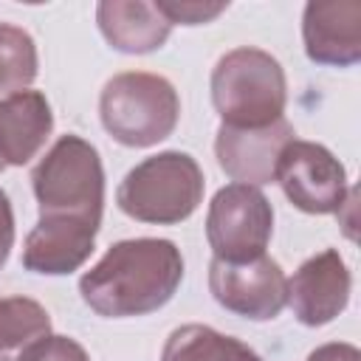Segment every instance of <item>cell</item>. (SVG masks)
<instances>
[{
	"instance_id": "obj_22",
	"label": "cell",
	"mask_w": 361,
	"mask_h": 361,
	"mask_svg": "<svg viewBox=\"0 0 361 361\" xmlns=\"http://www.w3.org/2000/svg\"><path fill=\"white\" fill-rule=\"evenodd\" d=\"M3 169H6V164H3V161H0V172H3Z\"/></svg>"
},
{
	"instance_id": "obj_18",
	"label": "cell",
	"mask_w": 361,
	"mask_h": 361,
	"mask_svg": "<svg viewBox=\"0 0 361 361\" xmlns=\"http://www.w3.org/2000/svg\"><path fill=\"white\" fill-rule=\"evenodd\" d=\"M161 8V14L169 20V25L180 23V25H200V23H212L217 14H223L228 8V3H172V0H158L155 3Z\"/></svg>"
},
{
	"instance_id": "obj_20",
	"label": "cell",
	"mask_w": 361,
	"mask_h": 361,
	"mask_svg": "<svg viewBox=\"0 0 361 361\" xmlns=\"http://www.w3.org/2000/svg\"><path fill=\"white\" fill-rule=\"evenodd\" d=\"M11 245H14V214H11L8 195L0 189V268L6 265Z\"/></svg>"
},
{
	"instance_id": "obj_7",
	"label": "cell",
	"mask_w": 361,
	"mask_h": 361,
	"mask_svg": "<svg viewBox=\"0 0 361 361\" xmlns=\"http://www.w3.org/2000/svg\"><path fill=\"white\" fill-rule=\"evenodd\" d=\"M274 180L282 186L285 197L307 214H333L347 197L341 161L316 141L293 138L276 161Z\"/></svg>"
},
{
	"instance_id": "obj_8",
	"label": "cell",
	"mask_w": 361,
	"mask_h": 361,
	"mask_svg": "<svg viewBox=\"0 0 361 361\" xmlns=\"http://www.w3.org/2000/svg\"><path fill=\"white\" fill-rule=\"evenodd\" d=\"M209 288L217 305L254 322L276 319L288 305V276L268 254L248 262L214 257L209 265Z\"/></svg>"
},
{
	"instance_id": "obj_16",
	"label": "cell",
	"mask_w": 361,
	"mask_h": 361,
	"mask_svg": "<svg viewBox=\"0 0 361 361\" xmlns=\"http://www.w3.org/2000/svg\"><path fill=\"white\" fill-rule=\"evenodd\" d=\"M161 361H262V358L240 338L223 336L206 324H183L169 333Z\"/></svg>"
},
{
	"instance_id": "obj_11",
	"label": "cell",
	"mask_w": 361,
	"mask_h": 361,
	"mask_svg": "<svg viewBox=\"0 0 361 361\" xmlns=\"http://www.w3.org/2000/svg\"><path fill=\"white\" fill-rule=\"evenodd\" d=\"M305 51L319 65H355L361 59V3L313 0L302 17Z\"/></svg>"
},
{
	"instance_id": "obj_4",
	"label": "cell",
	"mask_w": 361,
	"mask_h": 361,
	"mask_svg": "<svg viewBox=\"0 0 361 361\" xmlns=\"http://www.w3.org/2000/svg\"><path fill=\"white\" fill-rule=\"evenodd\" d=\"M104 130L124 147H152L172 135L180 99L169 79L147 71H127L107 79L99 99Z\"/></svg>"
},
{
	"instance_id": "obj_15",
	"label": "cell",
	"mask_w": 361,
	"mask_h": 361,
	"mask_svg": "<svg viewBox=\"0 0 361 361\" xmlns=\"http://www.w3.org/2000/svg\"><path fill=\"white\" fill-rule=\"evenodd\" d=\"M51 336L48 310L28 296L0 299V361H23Z\"/></svg>"
},
{
	"instance_id": "obj_17",
	"label": "cell",
	"mask_w": 361,
	"mask_h": 361,
	"mask_svg": "<svg viewBox=\"0 0 361 361\" xmlns=\"http://www.w3.org/2000/svg\"><path fill=\"white\" fill-rule=\"evenodd\" d=\"M37 76V45L28 31L0 23V102L28 90Z\"/></svg>"
},
{
	"instance_id": "obj_2",
	"label": "cell",
	"mask_w": 361,
	"mask_h": 361,
	"mask_svg": "<svg viewBox=\"0 0 361 361\" xmlns=\"http://www.w3.org/2000/svg\"><path fill=\"white\" fill-rule=\"evenodd\" d=\"M212 102L226 127H268L285 113V71L262 48H234L212 71Z\"/></svg>"
},
{
	"instance_id": "obj_21",
	"label": "cell",
	"mask_w": 361,
	"mask_h": 361,
	"mask_svg": "<svg viewBox=\"0 0 361 361\" xmlns=\"http://www.w3.org/2000/svg\"><path fill=\"white\" fill-rule=\"evenodd\" d=\"M307 361H361V353L353 347V344H344V341H336V344H322L316 347Z\"/></svg>"
},
{
	"instance_id": "obj_12",
	"label": "cell",
	"mask_w": 361,
	"mask_h": 361,
	"mask_svg": "<svg viewBox=\"0 0 361 361\" xmlns=\"http://www.w3.org/2000/svg\"><path fill=\"white\" fill-rule=\"evenodd\" d=\"M99 223L79 217H39L23 245V265L34 274L62 276L85 265L93 251Z\"/></svg>"
},
{
	"instance_id": "obj_13",
	"label": "cell",
	"mask_w": 361,
	"mask_h": 361,
	"mask_svg": "<svg viewBox=\"0 0 361 361\" xmlns=\"http://www.w3.org/2000/svg\"><path fill=\"white\" fill-rule=\"evenodd\" d=\"M54 127L51 104L39 90H23L0 102V161L6 166L28 164Z\"/></svg>"
},
{
	"instance_id": "obj_10",
	"label": "cell",
	"mask_w": 361,
	"mask_h": 361,
	"mask_svg": "<svg viewBox=\"0 0 361 361\" xmlns=\"http://www.w3.org/2000/svg\"><path fill=\"white\" fill-rule=\"evenodd\" d=\"M350 288L353 279L341 254L327 248L305 259L293 279H288V305L302 324L322 327L347 307Z\"/></svg>"
},
{
	"instance_id": "obj_3",
	"label": "cell",
	"mask_w": 361,
	"mask_h": 361,
	"mask_svg": "<svg viewBox=\"0 0 361 361\" xmlns=\"http://www.w3.org/2000/svg\"><path fill=\"white\" fill-rule=\"evenodd\" d=\"M118 209L141 223H180L203 200V172L186 152L166 149L135 164L116 192Z\"/></svg>"
},
{
	"instance_id": "obj_19",
	"label": "cell",
	"mask_w": 361,
	"mask_h": 361,
	"mask_svg": "<svg viewBox=\"0 0 361 361\" xmlns=\"http://www.w3.org/2000/svg\"><path fill=\"white\" fill-rule=\"evenodd\" d=\"M23 361H90V358L79 341H73L68 336H48Z\"/></svg>"
},
{
	"instance_id": "obj_14",
	"label": "cell",
	"mask_w": 361,
	"mask_h": 361,
	"mask_svg": "<svg viewBox=\"0 0 361 361\" xmlns=\"http://www.w3.org/2000/svg\"><path fill=\"white\" fill-rule=\"evenodd\" d=\"M96 23L104 39L124 54H149L172 31L161 8L144 0H102L96 6Z\"/></svg>"
},
{
	"instance_id": "obj_1",
	"label": "cell",
	"mask_w": 361,
	"mask_h": 361,
	"mask_svg": "<svg viewBox=\"0 0 361 361\" xmlns=\"http://www.w3.org/2000/svg\"><path fill=\"white\" fill-rule=\"evenodd\" d=\"M180 279L183 257L178 245L158 237H138L116 243L79 279V293L99 316L127 319L164 307Z\"/></svg>"
},
{
	"instance_id": "obj_6",
	"label": "cell",
	"mask_w": 361,
	"mask_h": 361,
	"mask_svg": "<svg viewBox=\"0 0 361 361\" xmlns=\"http://www.w3.org/2000/svg\"><path fill=\"white\" fill-rule=\"evenodd\" d=\"M274 234V209L268 197L248 183L223 186L206 214V240L217 259L248 262L265 254Z\"/></svg>"
},
{
	"instance_id": "obj_9",
	"label": "cell",
	"mask_w": 361,
	"mask_h": 361,
	"mask_svg": "<svg viewBox=\"0 0 361 361\" xmlns=\"http://www.w3.org/2000/svg\"><path fill=\"white\" fill-rule=\"evenodd\" d=\"M293 124L282 116L279 121L268 127H217L214 138V152L220 169L234 180V183H248V186H262L274 180L276 161L282 149L293 141Z\"/></svg>"
},
{
	"instance_id": "obj_5",
	"label": "cell",
	"mask_w": 361,
	"mask_h": 361,
	"mask_svg": "<svg viewBox=\"0 0 361 361\" xmlns=\"http://www.w3.org/2000/svg\"><path fill=\"white\" fill-rule=\"evenodd\" d=\"M39 217L102 223L104 169L99 152L79 135H62L31 172Z\"/></svg>"
}]
</instances>
